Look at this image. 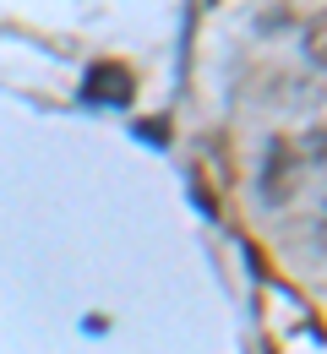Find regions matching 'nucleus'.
I'll list each match as a JSON object with an SVG mask.
<instances>
[{
	"label": "nucleus",
	"mask_w": 327,
	"mask_h": 354,
	"mask_svg": "<svg viewBox=\"0 0 327 354\" xmlns=\"http://www.w3.org/2000/svg\"><path fill=\"white\" fill-rule=\"evenodd\" d=\"M126 93H131V77L120 66H93L88 71V98L93 104H126Z\"/></svg>",
	"instance_id": "nucleus-1"
}]
</instances>
